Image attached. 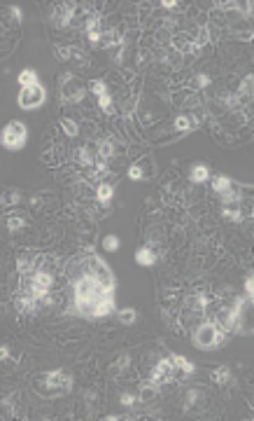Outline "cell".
Masks as SVG:
<instances>
[{
    "instance_id": "39",
    "label": "cell",
    "mask_w": 254,
    "mask_h": 421,
    "mask_svg": "<svg viewBox=\"0 0 254 421\" xmlns=\"http://www.w3.org/2000/svg\"><path fill=\"white\" fill-rule=\"evenodd\" d=\"M12 14H14L17 19H21V10H19V7H12Z\"/></svg>"
},
{
    "instance_id": "20",
    "label": "cell",
    "mask_w": 254,
    "mask_h": 421,
    "mask_svg": "<svg viewBox=\"0 0 254 421\" xmlns=\"http://www.w3.org/2000/svg\"><path fill=\"white\" fill-rule=\"evenodd\" d=\"M77 162L84 166H93L98 162V155L93 147H79L77 150Z\"/></svg>"
},
{
    "instance_id": "25",
    "label": "cell",
    "mask_w": 254,
    "mask_h": 421,
    "mask_svg": "<svg viewBox=\"0 0 254 421\" xmlns=\"http://www.w3.org/2000/svg\"><path fill=\"white\" fill-rule=\"evenodd\" d=\"M19 202H21V192H17V189H10V192L0 195V206H14Z\"/></svg>"
},
{
    "instance_id": "17",
    "label": "cell",
    "mask_w": 254,
    "mask_h": 421,
    "mask_svg": "<svg viewBox=\"0 0 254 421\" xmlns=\"http://www.w3.org/2000/svg\"><path fill=\"white\" fill-rule=\"evenodd\" d=\"M198 127V120L196 117H191V115H177L175 117V129L177 131H194V129Z\"/></svg>"
},
{
    "instance_id": "37",
    "label": "cell",
    "mask_w": 254,
    "mask_h": 421,
    "mask_svg": "<svg viewBox=\"0 0 254 421\" xmlns=\"http://www.w3.org/2000/svg\"><path fill=\"white\" fill-rule=\"evenodd\" d=\"M196 85H198V87H208V85H210V78H208V75H203V73H200L198 78H196Z\"/></svg>"
},
{
    "instance_id": "2",
    "label": "cell",
    "mask_w": 254,
    "mask_h": 421,
    "mask_svg": "<svg viewBox=\"0 0 254 421\" xmlns=\"http://www.w3.org/2000/svg\"><path fill=\"white\" fill-rule=\"evenodd\" d=\"M82 267H84V274H89L91 279H96L98 283H100V288H105L108 293H115L117 290L115 272L110 269V264L105 262L100 255H89L84 262H82Z\"/></svg>"
},
{
    "instance_id": "38",
    "label": "cell",
    "mask_w": 254,
    "mask_h": 421,
    "mask_svg": "<svg viewBox=\"0 0 254 421\" xmlns=\"http://www.w3.org/2000/svg\"><path fill=\"white\" fill-rule=\"evenodd\" d=\"M161 5H164L166 10H175V7H177V3H175V0H164Z\"/></svg>"
},
{
    "instance_id": "14",
    "label": "cell",
    "mask_w": 254,
    "mask_h": 421,
    "mask_svg": "<svg viewBox=\"0 0 254 421\" xmlns=\"http://www.w3.org/2000/svg\"><path fill=\"white\" fill-rule=\"evenodd\" d=\"M212 189H215L219 197H226L229 192H233V180H231L229 176H215L212 178Z\"/></svg>"
},
{
    "instance_id": "34",
    "label": "cell",
    "mask_w": 254,
    "mask_h": 421,
    "mask_svg": "<svg viewBox=\"0 0 254 421\" xmlns=\"http://www.w3.org/2000/svg\"><path fill=\"white\" fill-rule=\"evenodd\" d=\"M245 295H247V299H254V276L247 274V279H245Z\"/></svg>"
},
{
    "instance_id": "23",
    "label": "cell",
    "mask_w": 254,
    "mask_h": 421,
    "mask_svg": "<svg viewBox=\"0 0 254 421\" xmlns=\"http://www.w3.org/2000/svg\"><path fill=\"white\" fill-rule=\"evenodd\" d=\"M96 155L103 159V162H108V159L115 155V143H112V140H100L96 147Z\"/></svg>"
},
{
    "instance_id": "21",
    "label": "cell",
    "mask_w": 254,
    "mask_h": 421,
    "mask_svg": "<svg viewBox=\"0 0 254 421\" xmlns=\"http://www.w3.org/2000/svg\"><path fill=\"white\" fill-rule=\"evenodd\" d=\"M17 309L21 314H33L37 309V299L30 295H21V297H17Z\"/></svg>"
},
{
    "instance_id": "10",
    "label": "cell",
    "mask_w": 254,
    "mask_h": 421,
    "mask_svg": "<svg viewBox=\"0 0 254 421\" xmlns=\"http://www.w3.org/2000/svg\"><path fill=\"white\" fill-rule=\"evenodd\" d=\"M210 166L203 164V162H198V164L191 166V171H189V180L194 185H200V183H208L210 180Z\"/></svg>"
},
{
    "instance_id": "27",
    "label": "cell",
    "mask_w": 254,
    "mask_h": 421,
    "mask_svg": "<svg viewBox=\"0 0 254 421\" xmlns=\"http://www.w3.org/2000/svg\"><path fill=\"white\" fill-rule=\"evenodd\" d=\"M98 108L103 110V112H108V115H112V112H115V98L110 96V94L98 96Z\"/></svg>"
},
{
    "instance_id": "4",
    "label": "cell",
    "mask_w": 254,
    "mask_h": 421,
    "mask_svg": "<svg viewBox=\"0 0 254 421\" xmlns=\"http://www.w3.org/2000/svg\"><path fill=\"white\" fill-rule=\"evenodd\" d=\"M26 143H28V127L24 122H19V120L7 122L5 129L0 131V145L5 147V150H10V152L24 150Z\"/></svg>"
},
{
    "instance_id": "1",
    "label": "cell",
    "mask_w": 254,
    "mask_h": 421,
    "mask_svg": "<svg viewBox=\"0 0 254 421\" xmlns=\"http://www.w3.org/2000/svg\"><path fill=\"white\" fill-rule=\"evenodd\" d=\"M191 342L198 351H215L226 342V332H222L215 321H203L200 325H196Z\"/></svg>"
},
{
    "instance_id": "32",
    "label": "cell",
    "mask_w": 254,
    "mask_h": 421,
    "mask_svg": "<svg viewBox=\"0 0 254 421\" xmlns=\"http://www.w3.org/2000/svg\"><path fill=\"white\" fill-rule=\"evenodd\" d=\"M252 80H254L252 75H247V78L240 82V96L242 98H249V96H252Z\"/></svg>"
},
{
    "instance_id": "36",
    "label": "cell",
    "mask_w": 254,
    "mask_h": 421,
    "mask_svg": "<svg viewBox=\"0 0 254 421\" xmlns=\"http://www.w3.org/2000/svg\"><path fill=\"white\" fill-rule=\"evenodd\" d=\"M133 403H135L133 393H124V396H121V405H126V407H128V405H133Z\"/></svg>"
},
{
    "instance_id": "9",
    "label": "cell",
    "mask_w": 254,
    "mask_h": 421,
    "mask_svg": "<svg viewBox=\"0 0 254 421\" xmlns=\"http://www.w3.org/2000/svg\"><path fill=\"white\" fill-rule=\"evenodd\" d=\"M115 312H117L115 295H110V297L98 299L96 304H93V309H91V318H108V316H112Z\"/></svg>"
},
{
    "instance_id": "22",
    "label": "cell",
    "mask_w": 254,
    "mask_h": 421,
    "mask_svg": "<svg viewBox=\"0 0 254 421\" xmlns=\"http://www.w3.org/2000/svg\"><path fill=\"white\" fill-rule=\"evenodd\" d=\"M212 381H215V384H219V386H226L231 381V370L226 365H219V367H215V370H212Z\"/></svg>"
},
{
    "instance_id": "16",
    "label": "cell",
    "mask_w": 254,
    "mask_h": 421,
    "mask_svg": "<svg viewBox=\"0 0 254 421\" xmlns=\"http://www.w3.org/2000/svg\"><path fill=\"white\" fill-rule=\"evenodd\" d=\"M112 197H115V187L110 183H100L96 187V202L103 204V206H108L110 202H112Z\"/></svg>"
},
{
    "instance_id": "11",
    "label": "cell",
    "mask_w": 254,
    "mask_h": 421,
    "mask_svg": "<svg viewBox=\"0 0 254 421\" xmlns=\"http://www.w3.org/2000/svg\"><path fill=\"white\" fill-rule=\"evenodd\" d=\"M222 215H224L226 220H231V222H240L242 220L240 199H229V202H224V206H222Z\"/></svg>"
},
{
    "instance_id": "7",
    "label": "cell",
    "mask_w": 254,
    "mask_h": 421,
    "mask_svg": "<svg viewBox=\"0 0 254 421\" xmlns=\"http://www.w3.org/2000/svg\"><path fill=\"white\" fill-rule=\"evenodd\" d=\"M84 94H86L84 85H82L79 80H75L73 73H66L61 78V98H63L66 103H79V101L84 98Z\"/></svg>"
},
{
    "instance_id": "5",
    "label": "cell",
    "mask_w": 254,
    "mask_h": 421,
    "mask_svg": "<svg viewBox=\"0 0 254 421\" xmlns=\"http://www.w3.org/2000/svg\"><path fill=\"white\" fill-rule=\"evenodd\" d=\"M52 286H54V276L49 274L47 269H40L37 267L33 274H30V281H28V295L30 297L37 299V304L52 293Z\"/></svg>"
},
{
    "instance_id": "29",
    "label": "cell",
    "mask_w": 254,
    "mask_h": 421,
    "mask_svg": "<svg viewBox=\"0 0 254 421\" xmlns=\"http://www.w3.org/2000/svg\"><path fill=\"white\" fill-rule=\"evenodd\" d=\"M119 246H121V241H119V237H115V234H108V237L103 239V248L108 250V253H117Z\"/></svg>"
},
{
    "instance_id": "31",
    "label": "cell",
    "mask_w": 254,
    "mask_h": 421,
    "mask_svg": "<svg viewBox=\"0 0 254 421\" xmlns=\"http://www.w3.org/2000/svg\"><path fill=\"white\" fill-rule=\"evenodd\" d=\"M91 92H93V96H105V94H110L108 92V85H105L103 80H93V82H91Z\"/></svg>"
},
{
    "instance_id": "35",
    "label": "cell",
    "mask_w": 254,
    "mask_h": 421,
    "mask_svg": "<svg viewBox=\"0 0 254 421\" xmlns=\"http://www.w3.org/2000/svg\"><path fill=\"white\" fill-rule=\"evenodd\" d=\"M5 360H10V347L0 344V363H5Z\"/></svg>"
},
{
    "instance_id": "19",
    "label": "cell",
    "mask_w": 254,
    "mask_h": 421,
    "mask_svg": "<svg viewBox=\"0 0 254 421\" xmlns=\"http://www.w3.org/2000/svg\"><path fill=\"white\" fill-rule=\"evenodd\" d=\"M170 360H173V365H175L177 370H182L184 374H194V372H196L194 363H191L189 358H184V356H180V354H170Z\"/></svg>"
},
{
    "instance_id": "30",
    "label": "cell",
    "mask_w": 254,
    "mask_h": 421,
    "mask_svg": "<svg viewBox=\"0 0 254 421\" xmlns=\"http://www.w3.org/2000/svg\"><path fill=\"white\" fill-rule=\"evenodd\" d=\"M17 269H19V274H28L30 269H33V260H30L28 255H19V260H17Z\"/></svg>"
},
{
    "instance_id": "24",
    "label": "cell",
    "mask_w": 254,
    "mask_h": 421,
    "mask_svg": "<svg viewBox=\"0 0 254 421\" xmlns=\"http://www.w3.org/2000/svg\"><path fill=\"white\" fill-rule=\"evenodd\" d=\"M61 129H63V134L70 136V138H75V136L79 134V124L75 122L73 117H61Z\"/></svg>"
},
{
    "instance_id": "12",
    "label": "cell",
    "mask_w": 254,
    "mask_h": 421,
    "mask_svg": "<svg viewBox=\"0 0 254 421\" xmlns=\"http://www.w3.org/2000/svg\"><path fill=\"white\" fill-rule=\"evenodd\" d=\"M135 262L140 264V267H151V264L157 262V253H154V248L151 246H142V248L135 250Z\"/></svg>"
},
{
    "instance_id": "18",
    "label": "cell",
    "mask_w": 254,
    "mask_h": 421,
    "mask_svg": "<svg viewBox=\"0 0 254 421\" xmlns=\"http://www.w3.org/2000/svg\"><path fill=\"white\" fill-rule=\"evenodd\" d=\"M117 318H119L121 325H133L135 321H138V312H135L133 307H121V309H117Z\"/></svg>"
},
{
    "instance_id": "8",
    "label": "cell",
    "mask_w": 254,
    "mask_h": 421,
    "mask_svg": "<svg viewBox=\"0 0 254 421\" xmlns=\"http://www.w3.org/2000/svg\"><path fill=\"white\" fill-rule=\"evenodd\" d=\"M175 370L177 367L173 365V360L170 358H161L154 365V370H151V377H149V381L151 384H166V381H173V377H175Z\"/></svg>"
},
{
    "instance_id": "33",
    "label": "cell",
    "mask_w": 254,
    "mask_h": 421,
    "mask_svg": "<svg viewBox=\"0 0 254 421\" xmlns=\"http://www.w3.org/2000/svg\"><path fill=\"white\" fill-rule=\"evenodd\" d=\"M128 178L131 180H145V171L140 166H128Z\"/></svg>"
},
{
    "instance_id": "6",
    "label": "cell",
    "mask_w": 254,
    "mask_h": 421,
    "mask_svg": "<svg viewBox=\"0 0 254 421\" xmlns=\"http://www.w3.org/2000/svg\"><path fill=\"white\" fill-rule=\"evenodd\" d=\"M44 101H47V87L40 82V85H33V87H24L19 89V96H17V103L21 110H37L42 108Z\"/></svg>"
},
{
    "instance_id": "28",
    "label": "cell",
    "mask_w": 254,
    "mask_h": 421,
    "mask_svg": "<svg viewBox=\"0 0 254 421\" xmlns=\"http://www.w3.org/2000/svg\"><path fill=\"white\" fill-rule=\"evenodd\" d=\"M119 43V33L115 31H108L100 35V43H98V47H115V45Z\"/></svg>"
},
{
    "instance_id": "3",
    "label": "cell",
    "mask_w": 254,
    "mask_h": 421,
    "mask_svg": "<svg viewBox=\"0 0 254 421\" xmlns=\"http://www.w3.org/2000/svg\"><path fill=\"white\" fill-rule=\"evenodd\" d=\"M37 391H42L44 396H56V393H68L73 389V377L66 370H49L37 377Z\"/></svg>"
},
{
    "instance_id": "26",
    "label": "cell",
    "mask_w": 254,
    "mask_h": 421,
    "mask_svg": "<svg viewBox=\"0 0 254 421\" xmlns=\"http://www.w3.org/2000/svg\"><path fill=\"white\" fill-rule=\"evenodd\" d=\"M26 227V220L21 215H7V229L10 232H21Z\"/></svg>"
},
{
    "instance_id": "15",
    "label": "cell",
    "mask_w": 254,
    "mask_h": 421,
    "mask_svg": "<svg viewBox=\"0 0 254 421\" xmlns=\"http://www.w3.org/2000/svg\"><path fill=\"white\" fill-rule=\"evenodd\" d=\"M73 14H75V7H70V5H59L54 10V21L59 26H68V24H70V19H73Z\"/></svg>"
},
{
    "instance_id": "13",
    "label": "cell",
    "mask_w": 254,
    "mask_h": 421,
    "mask_svg": "<svg viewBox=\"0 0 254 421\" xmlns=\"http://www.w3.org/2000/svg\"><path fill=\"white\" fill-rule=\"evenodd\" d=\"M17 82H19V87H21V89H24V87L40 85V75H37L35 68H24V70L17 75Z\"/></svg>"
}]
</instances>
